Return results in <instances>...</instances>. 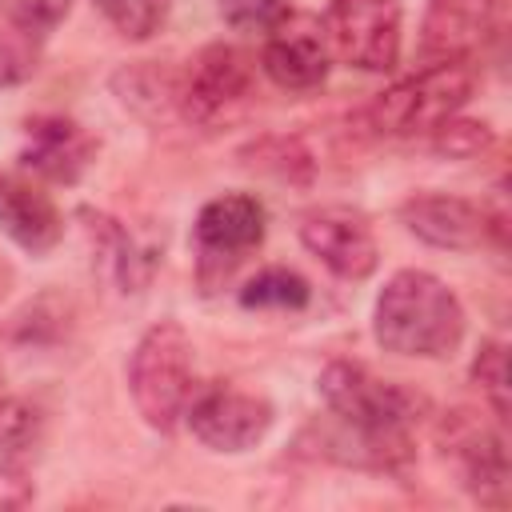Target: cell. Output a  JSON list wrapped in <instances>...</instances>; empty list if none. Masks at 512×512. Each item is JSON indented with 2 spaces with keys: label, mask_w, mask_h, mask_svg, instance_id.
<instances>
[{
  "label": "cell",
  "mask_w": 512,
  "mask_h": 512,
  "mask_svg": "<svg viewBox=\"0 0 512 512\" xmlns=\"http://www.w3.org/2000/svg\"><path fill=\"white\" fill-rule=\"evenodd\" d=\"M372 332L376 344L396 356H452L464 340V308L444 280L420 268H404L380 288Z\"/></svg>",
  "instance_id": "cell-1"
},
{
  "label": "cell",
  "mask_w": 512,
  "mask_h": 512,
  "mask_svg": "<svg viewBox=\"0 0 512 512\" xmlns=\"http://www.w3.org/2000/svg\"><path fill=\"white\" fill-rule=\"evenodd\" d=\"M128 392L148 428L168 432L184 416L192 400V340L176 320H160L140 336L128 360Z\"/></svg>",
  "instance_id": "cell-2"
},
{
  "label": "cell",
  "mask_w": 512,
  "mask_h": 512,
  "mask_svg": "<svg viewBox=\"0 0 512 512\" xmlns=\"http://www.w3.org/2000/svg\"><path fill=\"white\" fill-rule=\"evenodd\" d=\"M472 88L476 72L468 60H436L432 68L384 88L368 108V124L384 136L436 132L472 100Z\"/></svg>",
  "instance_id": "cell-3"
},
{
  "label": "cell",
  "mask_w": 512,
  "mask_h": 512,
  "mask_svg": "<svg viewBox=\"0 0 512 512\" xmlns=\"http://www.w3.org/2000/svg\"><path fill=\"white\" fill-rule=\"evenodd\" d=\"M320 396L336 420L356 424L376 436H408V424L420 412V396L348 360H332L320 372Z\"/></svg>",
  "instance_id": "cell-4"
},
{
  "label": "cell",
  "mask_w": 512,
  "mask_h": 512,
  "mask_svg": "<svg viewBox=\"0 0 512 512\" xmlns=\"http://www.w3.org/2000/svg\"><path fill=\"white\" fill-rule=\"evenodd\" d=\"M252 84H256V72L240 48L208 44L192 60L188 76L176 84V104L192 124L220 128V124H232L248 108Z\"/></svg>",
  "instance_id": "cell-5"
},
{
  "label": "cell",
  "mask_w": 512,
  "mask_h": 512,
  "mask_svg": "<svg viewBox=\"0 0 512 512\" xmlns=\"http://www.w3.org/2000/svg\"><path fill=\"white\" fill-rule=\"evenodd\" d=\"M324 40L344 64L360 72H388L400 60V4L396 0H332L324 8Z\"/></svg>",
  "instance_id": "cell-6"
},
{
  "label": "cell",
  "mask_w": 512,
  "mask_h": 512,
  "mask_svg": "<svg viewBox=\"0 0 512 512\" xmlns=\"http://www.w3.org/2000/svg\"><path fill=\"white\" fill-rule=\"evenodd\" d=\"M196 252H200V276L212 272L228 276L252 248L264 240V204L248 192H224L208 200L192 224Z\"/></svg>",
  "instance_id": "cell-7"
},
{
  "label": "cell",
  "mask_w": 512,
  "mask_h": 512,
  "mask_svg": "<svg viewBox=\"0 0 512 512\" xmlns=\"http://www.w3.org/2000/svg\"><path fill=\"white\" fill-rule=\"evenodd\" d=\"M188 428L212 452H244L260 444L272 428V404L264 396L212 384L188 400Z\"/></svg>",
  "instance_id": "cell-8"
},
{
  "label": "cell",
  "mask_w": 512,
  "mask_h": 512,
  "mask_svg": "<svg viewBox=\"0 0 512 512\" xmlns=\"http://www.w3.org/2000/svg\"><path fill=\"white\" fill-rule=\"evenodd\" d=\"M440 444L460 468V484L480 504H504L508 500V452L504 440L476 420L472 412H452L440 424Z\"/></svg>",
  "instance_id": "cell-9"
},
{
  "label": "cell",
  "mask_w": 512,
  "mask_h": 512,
  "mask_svg": "<svg viewBox=\"0 0 512 512\" xmlns=\"http://www.w3.org/2000/svg\"><path fill=\"white\" fill-rule=\"evenodd\" d=\"M300 244L340 280H364L380 264V248L360 212L320 208L300 220Z\"/></svg>",
  "instance_id": "cell-10"
},
{
  "label": "cell",
  "mask_w": 512,
  "mask_h": 512,
  "mask_svg": "<svg viewBox=\"0 0 512 512\" xmlns=\"http://www.w3.org/2000/svg\"><path fill=\"white\" fill-rule=\"evenodd\" d=\"M508 0H428L420 48L436 60H468L504 24Z\"/></svg>",
  "instance_id": "cell-11"
},
{
  "label": "cell",
  "mask_w": 512,
  "mask_h": 512,
  "mask_svg": "<svg viewBox=\"0 0 512 512\" xmlns=\"http://www.w3.org/2000/svg\"><path fill=\"white\" fill-rule=\"evenodd\" d=\"M260 64L272 76V84L292 88V92H308V88L324 84V76H328V40H324L320 20L288 12L268 32Z\"/></svg>",
  "instance_id": "cell-12"
},
{
  "label": "cell",
  "mask_w": 512,
  "mask_h": 512,
  "mask_svg": "<svg viewBox=\"0 0 512 512\" xmlns=\"http://www.w3.org/2000/svg\"><path fill=\"white\" fill-rule=\"evenodd\" d=\"M400 220L408 224L412 236H420L432 248H448V252H472L496 228L480 204L460 200V196H444V192H424V196L404 200Z\"/></svg>",
  "instance_id": "cell-13"
},
{
  "label": "cell",
  "mask_w": 512,
  "mask_h": 512,
  "mask_svg": "<svg viewBox=\"0 0 512 512\" xmlns=\"http://www.w3.org/2000/svg\"><path fill=\"white\" fill-rule=\"evenodd\" d=\"M92 156H96L92 136L68 116H32L24 124L20 160H24V168H32L44 180L76 184L88 172Z\"/></svg>",
  "instance_id": "cell-14"
},
{
  "label": "cell",
  "mask_w": 512,
  "mask_h": 512,
  "mask_svg": "<svg viewBox=\"0 0 512 512\" xmlns=\"http://www.w3.org/2000/svg\"><path fill=\"white\" fill-rule=\"evenodd\" d=\"M0 232L24 252H48L60 240L64 220L40 184L20 172H0Z\"/></svg>",
  "instance_id": "cell-15"
},
{
  "label": "cell",
  "mask_w": 512,
  "mask_h": 512,
  "mask_svg": "<svg viewBox=\"0 0 512 512\" xmlns=\"http://www.w3.org/2000/svg\"><path fill=\"white\" fill-rule=\"evenodd\" d=\"M44 440V416L28 400H0V472L24 476Z\"/></svg>",
  "instance_id": "cell-16"
},
{
  "label": "cell",
  "mask_w": 512,
  "mask_h": 512,
  "mask_svg": "<svg viewBox=\"0 0 512 512\" xmlns=\"http://www.w3.org/2000/svg\"><path fill=\"white\" fill-rule=\"evenodd\" d=\"M308 296H312L308 280L288 268H264L240 288L244 308H304Z\"/></svg>",
  "instance_id": "cell-17"
},
{
  "label": "cell",
  "mask_w": 512,
  "mask_h": 512,
  "mask_svg": "<svg viewBox=\"0 0 512 512\" xmlns=\"http://www.w3.org/2000/svg\"><path fill=\"white\" fill-rule=\"evenodd\" d=\"M240 156L248 168L272 172V176L292 180V184H304L312 176V156L300 148V140H288V136H268L260 144H248Z\"/></svg>",
  "instance_id": "cell-18"
},
{
  "label": "cell",
  "mask_w": 512,
  "mask_h": 512,
  "mask_svg": "<svg viewBox=\"0 0 512 512\" xmlns=\"http://www.w3.org/2000/svg\"><path fill=\"white\" fill-rule=\"evenodd\" d=\"M96 8L104 12V20L128 36V40H148L152 32H160V24L168 20L172 0H96Z\"/></svg>",
  "instance_id": "cell-19"
},
{
  "label": "cell",
  "mask_w": 512,
  "mask_h": 512,
  "mask_svg": "<svg viewBox=\"0 0 512 512\" xmlns=\"http://www.w3.org/2000/svg\"><path fill=\"white\" fill-rule=\"evenodd\" d=\"M472 380L488 396L496 420H508V352H504L500 340L480 344V352L472 360Z\"/></svg>",
  "instance_id": "cell-20"
},
{
  "label": "cell",
  "mask_w": 512,
  "mask_h": 512,
  "mask_svg": "<svg viewBox=\"0 0 512 512\" xmlns=\"http://www.w3.org/2000/svg\"><path fill=\"white\" fill-rule=\"evenodd\" d=\"M68 4L72 0H0V12L8 20V28L28 32V36L40 40V36H48L64 20Z\"/></svg>",
  "instance_id": "cell-21"
},
{
  "label": "cell",
  "mask_w": 512,
  "mask_h": 512,
  "mask_svg": "<svg viewBox=\"0 0 512 512\" xmlns=\"http://www.w3.org/2000/svg\"><path fill=\"white\" fill-rule=\"evenodd\" d=\"M484 148H492V128L484 120H444L436 128V152L452 156V160H472Z\"/></svg>",
  "instance_id": "cell-22"
},
{
  "label": "cell",
  "mask_w": 512,
  "mask_h": 512,
  "mask_svg": "<svg viewBox=\"0 0 512 512\" xmlns=\"http://www.w3.org/2000/svg\"><path fill=\"white\" fill-rule=\"evenodd\" d=\"M288 0H220V16L236 32H272L288 16Z\"/></svg>",
  "instance_id": "cell-23"
},
{
  "label": "cell",
  "mask_w": 512,
  "mask_h": 512,
  "mask_svg": "<svg viewBox=\"0 0 512 512\" xmlns=\"http://www.w3.org/2000/svg\"><path fill=\"white\" fill-rule=\"evenodd\" d=\"M32 60H36V36L4 28V36H0V84H12L20 76H28L36 68Z\"/></svg>",
  "instance_id": "cell-24"
}]
</instances>
